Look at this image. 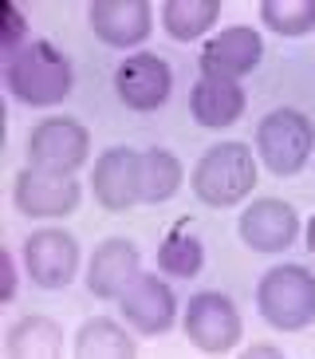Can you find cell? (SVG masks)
Segmentation results:
<instances>
[{"instance_id": "25", "label": "cell", "mask_w": 315, "mask_h": 359, "mask_svg": "<svg viewBox=\"0 0 315 359\" xmlns=\"http://www.w3.org/2000/svg\"><path fill=\"white\" fill-rule=\"evenodd\" d=\"M307 249H312V253H315V222L307 225Z\"/></svg>"}, {"instance_id": "21", "label": "cell", "mask_w": 315, "mask_h": 359, "mask_svg": "<svg viewBox=\"0 0 315 359\" xmlns=\"http://www.w3.org/2000/svg\"><path fill=\"white\" fill-rule=\"evenodd\" d=\"M201 264H205V249H201V241L189 233V225H174L169 229V237L162 241V249H158V269L166 276H197Z\"/></svg>"}, {"instance_id": "17", "label": "cell", "mask_w": 315, "mask_h": 359, "mask_svg": "<svg viewBox=\"0 0 315 359\" xmlns=\"http://www.w3.org/2000/svg\"><path fill=\"white\" fill-rule=\"evenodd\" d=\"M4 351L12 359H59L63 355V327L48 316H24L8 327Z\"/></svg>"}, {"instance_id": "11", "label": "cell", "mask_w": 315, "mask_h": 359, "mask_svg": "<svg viewBox=\"0 0 315 359\" xmlns=\"http://www.w3.org/2000/svg\"><path fill=\"white\" fill-rule=\"evenodd\" d=\"M142 273V257L130 237H106L87 264V292L99 300H118Z\"/></svg>"}, {"instance_id": "2", "label": "cell", "mask_w": 315, "mask_h": 359, "mask_svg": "<svg viewBox=\"0 0 315 359\" xmlns=\"http://www.w3.org/2000/svg\"><path fill=\"white\" fill-rule=\"evenodd\" d=\"M189 186L205 205L229 210V205L248 198L252 186H256V158L244 142H217L197 158Z\"/></svg>"}, {"instance_id": "7", "label": "cell", "mask_w": 315, "mask_h": 359, "mask_svg": "<svg viewBox=\"0 0 315 359\" xmlns=\"http://www.w3.org/2000/svg\"><path fill=\"white\" fill-rule=\"evenodd\" d=\"M24 269L36 288H67L79 269V241L67 229H36L24 241Z\"/></svg>"}, {"instance_id": "18", "label": "cell", "mask_w": 315, "mask_h": 359, "mask_svg": "<svg viewBox=\"0 0 315 359\" xmlns=\"http://www.w3.org/2000/svg\"><path fill=\"white\" fill-rule=\"evenodd\" d=\"M75 355L79 359H134L138 344L130 339V332L122 324L94 316L75 332Z\"/></svg>"}, {"instance_id": "15", "label": "cell", "mask_w": 315, "mask_h": 359, "mask_svg": "<svg viewBox=\"0 0 315 359\" xmlns=\"http://www.w3.org/2000/svg\"><path fill=\"white\" fill-rule=\"evenodd\" d=\"M264 40L252 28H229V32L213 36L201 52V72L217 75V79H241L260 64Z\"/></svg>"}, {"instance_id": "6", "label": "cell", "mask_w": 315, "mask_h": 359, "mask_svg": "<svg viewBox=\"0 0 315 359\" xmlns=\"http://www.w3.org/2000/svg\"><path fill=\"white\" fill-rule=\"evenodd\" d=\"M12 201L24 217H67L79 210V182L59 170L28 166L16 174Z\"/></svg>"}, {"instance_id": "9", "label": "cell", "mask_w": 315, "mask_h": 359, "mask_svg": "<svg viewBox=\"0 0 315 359\" xmlns=\"http://www.w3.org/2000/svg\"><path fill=\"white\" fill-rule=\"evenodd\" d=\"M169 87H174V72L154 52L130 55L115 72V91L130 111H158L169 99Z\"/></svg>"}, {"instance_id": "4", "label": "cell", "mask_w": 315, "mask_h": 359, "mask_svg": "<svg viewBox=\"0 0 315 359\" xmlns=\"http://www.w3.org/2000/svg\"><path fill=\"white\" fill-rule=\"evenodd\" d=\"M315 150V127L312 118L292 111V107H280L272 115L260 118L256 127V154L276 178H292L307 166Z\"/></svg>"}, {"instance_id": "12", "label": "cell", "mask_w": 315, "mask_h": 359, "mask_svg": "<svg viewBox=\"0 0 315 359\" xmlns=\"http://www.w3.org/2000/svg\"><path fill=\"white\" fill-rule=\"evenodd\" d=\"M91 32L111 48H134L154 28V8L146 0H94L87 8Z\"/></svg>"}, {"instance_id": "10", "label": "cell", "mask_w": 315, "mask_h": 359, "mask_svg": "<svg viewBox=\"0 0 315 359\" xmlns=\"http://www.w3.org/2000/svg\"><path fill=\"white\" fill-rule=\"evenodd\" d=\"M300 237V217L280 198H256L241 213V241L252 253H284Z\"/></svg>"}, {"instance_id": "23", "label": "cell", "mask_w": 315, "mask_h": 359, "mask_svg": "<svg viewBox=\"0 0 315 359\" xmlns=\"http://www.w3.org/2000/svg\"><path fill=\"white\" fill-rule=\"evenodd\" d=\"M24 12L16 8V4H4V40H0V48H4V55H16L24 48Z\"/></svg>"}, {"instance_id": "3", "label": "cell", "mask_w": 315, "mask_h": 359, "mask_svg": "<svg viewBox=\"0 0 315 359\" xmlns=\"http://www.w3.org/2000/svg\"><path fill=\"white\" fill-rule=\"evenodd\" d=\"M256 308L276 332H300L315 320V276L300 264H276L256 285Z\"/></svg>"}, {"instance_id": "13", "label": "cell", "mask_w": 315, "mask_h": 359, "mask_svg": "<svg viewBox=\"0 0 315 359\" xmlns=\"http://www.w3.org/2000/svg\"><path fill=\"white\" fill-rule=\"evenodd\" d=\"M122 304V316L126 324L142 332V336H162L174 327V316H178V300L169 292V285H162L158 276L150 273H138V280L118 296Z\"/></svg>"}, {"instance_id": "5", "label": "cell", "mask_w": 315, "mask_h": 359, "mask_svg": "<svg viewBox=\"0 0 315 359\" xmlns=\"http://www.w3.org/2000/svg\"><path fill=\"white\" fill-rule=\"evenodd\" d=\"M186 336L205 355H225L241 339V312L225 292H197L186 308Z\"/></svg>"}, {"instance_id": "16", "label": "cell", "mask_w": 315, "mask_h": 359, "mask_svg": "<svg viewBox=\"0 0 315 359\" xmlns=\"http://www.w3.org/2000/svg\"><path fill=\"white\" fill-rule=\"evenodd\" d=\"M189 111L197 118V127H232L244 115V91L232 79H217V75H201V83L189 91Z\"/></svg>"}, {"instance_id": "22", "label": "cell", "mask_w": 315, "mask_h": 359, "mask_svg": "<svg viewBox=\"0 0 315 359\" xmlns=\"http://www.w3.org/2000/svg\"><path fill=\"white\" fill-rule=\"evenodd\" d=\"M260 20L280 36H307L315 28V0H264Z\"/></svg>"}, {"instance_id": "8", "label": "cell", "mask_w": 315, "mask_h": 359, "mask_svg": "<svg viewBox=\"0 0 315 359\" xmlns=\"http://www.w3.org/2000/svg\"><path fill=\"white\" fill-rule=\"evenodd\" d=\"M87 150H91V135L75 118H43L28 135V162L40 170L71 174L87 162Z\"/></svg>"}, {"instance_id": "20", "label": "cell", "mask_w": 315, "mask_h": 359, "mask_svg": "<svg viewBox=\"0 0 315 359\" xmlns=\"http://www.w3.org/2000/svg\"><path fill=\"white\" fill-rule=\"evenodd\" d=\"M220 20L217 0H169L162 8V24L174 40H197Z\"/></svg>"}, {"instance_id": "1", "label": "cell", "mask_w": 315, "mask_h": 359, "mask_svg": "<svg viewBox=\"0 0 315 359\" xmlns=\"http://www.w3.org/2000/svg\"><path fill=\"white\" fill-rule=\"evenodd\" d=\"M4 79H8L12 95L28 107H55L71 95V87H75L71 60L52 40H28L8 60Z\"/></svg>"}, {"instance_id": "24", "label": "cell", "mask_w": 315, "mask_h": 359, "mask_svg": "<svg viewBox=\"0 0 315 359\" xmlns=\"http://www.w3.org/2000/svg\"><path fill=\"white\" fill-rule=\"evenodd\" d=\"M0 276H4V285H0V300H12V296H16V264H12L8 253H0Z\"/></svg>"}, {"instance_id": "19", "label": "cell", "mask_w": 315, "mask_h": 359, "mask_svg": "<svg viewBox=\"0 0 315 359\" xmlns=\"http://www.w3.org/2000/svg\"><path fill=\"white\" fill-rule=\"evenodd\" d=\"M186 170L181 162L169 154V150H142L138 154V182H142V201L158 205V201H169L178 194Z\"/></svg>"}, {"instance_id": "14", "label": "cell", "mask_w": 315, "mask_h": 359, "mask_svg": "<svg viewBox=\"0 0 315 359\" xmlns=\"http://www.w3.org/2000/svg\"><path fill=\"white\" fill-rule=\"evenodd\" d=\"M94 198L111 213H126L134 201H142V182H138V150L115 147L94 162Z\"/></svg>"}]
</instances>
